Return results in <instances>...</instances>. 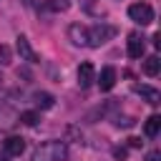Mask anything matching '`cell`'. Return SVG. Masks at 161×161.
Here are the masks:
<instances>
[{"label":"cell","mask_w":161,"mask_h":161,"mask_svg":"<svg viewBox=\"0 0 161 161\" xmlns=\"http://www.w3.org/2000/svg\"><path fill=\"white\" fill-rule=\"evenodd\" d=\"M113 158H118V161H123V158H126V148H121V146H116V148H113Z\"/></svg>","instance_id":"cell-18"},{"label":"cell","mask_w":161,"mask_h":161,"mask_svg":"<svg viewBox=\"0 0 161 161\" xmlns=\"http://www.w3.org/2000/svg\"><path fill=\"white\" fill-rule=\"evenodd\" d=\"M0 161H8V153H3V156H0Z\"/></svg>","instance_id":"cell-22"},{"label":"cell","mask_w":161,"mask_h":161,"mask_svg":"<svg viewBox=\"0 0 161 161\" xmlns=\"http://www.w3.org/2000/svg\"><path fill=\"white\" fill-rule=\"evenodd\" d=\"M15 48H18V53H20L23 60H28V63H38V53L33 50V45H30V40H28L25 35H18Z\"/></svg>","instance_id":"cell-5"},{"label":"cell","mask_w":161,"mask_h":161,"mask_svg":"<svg viewBox=\"0 0 161 161\" xmlns=\"http://www.w3.org/2000/svg\"><path fill=\"white\" fill-rule=\"evenodd\" d=\"M35 103H38L40 108H53V103H55V98H53L50 93H45V91H40V93H35Z\"/></svg>","instance_id":"cell-13"},{"label":"cell","mask_w":161,"mask_h":161,"mask_svg":"<svg viewBox=\"0 0 161 161\" xmlns=\"http://www.w3.org/2000/svg\"><path fill=\"white\" fill-rule=\"evenodd\" d=\"M136 93H138L146 103H151V106H158V101H161V93H158L156 88H151V86H136Z\"/></svg>","instance_id":"cell-9"},{"label":"cell","mask_w":161,"mask_h":161,"mask_svg":"<svg viewBox=\"0 0 161 161\" xmlns=\"http://www.w3.org/2000/svg\"><path fill=\"white\" fill-rule=\"evenodd\" d=\"M3 146H5V153H8V156H20V153L25 151V141H23L20 136H8Z\"/></svg>","instance_id":"cell-8"},{"label":"cell","mask_w":161,"mask_h":161,"mask_svg":"<svg viewBox=\"0 0 161 161\" xmlns=\"http://www.w3.org/2000/svg\"><path fill=\"white\" fill-rule=\"evenodd\" d=\"M128 55L131 58H141L143 55V38L138 33H131L128 35Z\"/></svg>","instance_id":"cell-10"},{"label":"cell","mask_w":161,"mask_h":161,"mask_svg":"<svg viewBox=\"0 0 161 161\" xmlns=\"http://www.w3.org/2000/svg\"><path fill=\"white\" fill-rule=\"evenodd\" d=\"M68 38L73 45H80V48H88V28L80 25V23H73L68 28Z\"/></svg>","instance_id":"cell-4"},{"label":"cell","mask_w":161,"mask_h":161,"mask_svg":"<svg viewBox=\"0 0 161 161\" xmlns=\"http://www.w3.org/2000/svg\"><path fill=\"white\" fill-rule=\"evenodd\" d=\"M113 123H116L118 128H131V126H133L136 121H133L131 116H116V121H113Z\"/></svg>","instance_id":"cell-17"},{"label":"cell","mask_w":161,"mask_h":161,"mask_svg":"<svg viewBox=\"0 0 161 161\" xmlns=\"http://www.w3.org/2000/svg\"><path fill=\"white\" fill-rule=\"evenodd\" d=\"M153 45H156V48H161V35H158V33L153 35Z\"/></svg>","instance_id":"cell-21"},{"label":"cell","mask_w":161,"mask_h":161,"mask_svg":"<svg viewBox=\"0 0 161 161\" xmlns=\"http://www.w3.org/2000/svg\"><path fill=\"white\" fill-rule=\"evenodd\" d=\"M113 35H116L113 25H93V28H88V48H98Z\"/></svg>","instance_id":"cell-3"},{"label":"cell","mask_w":161,"mask_h":161,"mask_svg":"<svg viewBox=\"0 0 161 161\" xmlns=\"http://www.w3.org/2000/svg\"><path fill=\"white\" fill-rule=\"evenodd\" d=\"M93 80H96V68H93V63H80V65H78V86H80V88H88Z\"/></svg>","instance_id":"cell-6"},{"label":"cell","mask_w":161,"mask_h":161,"mask_svg":"<svg viewBox=\"0 0 161 161\" xmlns=\"http://www.w3.org/2000/svg\"><path fill=\"white\" fill-rule=\"evenodd\" d=\"M70 8V0H48V10L53 13H65Z\"/></svg>","instance_id":"cell-14"},{"label":"cell","mask_w":161,"mask_h":161,"mask_svg":"<svg viewBox=\"0 0 161 161\" xmlns=\"http://www.w3.org/2000/svg\"><path fill=\"white\" fill-rule=\"evenodd\" d=\"M0 80H3V78H0Z\"/></svg>","instance_id":"cell-24"},{"label":"cell","mask_w":161,"mask_h":161,"mask_svg":"<svg viewBox=\"0 0 161 161\" xmlns=\"http://www.w3.org/2000/svg\"><path fill=\"white\" fill-rule=\"evenodd\" d=\"M158 70H161L158 55H148V58L143 60V73H146V75H158Z\"/></svg>","instance_id":"cell-12"},{"label":"cell","mask_w":161,"mask_h":161,"mask_svg":"<svg viewBox=\"0 0 161 161\" xmlns=\"http://www.w3.org/2000/svg\"><path fill=\"white\" fill-rule=\"evenodd\" d=\"M158 128H161V116H156V113H153V116H148V118H146V123H143V133L153 138V136L158 133Z\"/></svg>","instance_id":"cell-11"},{"label":"cell","mask_w":161,"mask_h":161,"mask_svg":"<svg viewBox=\"0 0 161 161\" xmlns=\"http://www.w3.org/2000/svg\"><path fill=\"white\" fill-rule=\"evenodd\" d=\"M38 121H40V116L35 111H23L20 113V123H25V126H35Z\"/></svg>","instance_id":"cell-15"},{"label":"cell","mask_w":161,"mask_h":161,"mask_svg":"<svg viewBox=\"0 0 161 161\" xmlns=\"http://www.w3.org/2000/svg\"><path fill=\"white\" fill-rule=\"evenodd\" d=\"M128 18L136 25H148V23H153V8L148 3H133L128 8Z\"/></svg>","instance_id":"cell-2"},{"label":"cell","mask_w":161,"mask_h":161,"mask_svg":"<svg viewBox=\"0 0 161 161\" xmlns=\"http://www.w3.org/2000/svg\"><path fill=\"white\" fill-rule=\"evenodd\" d=\"M96 80H98V86H101V91H111V88L116 86V68H111V65H106V68L101 70V75H98Z\"/></svg>","instance_id":"cell-7"},{"label":"cell","mask_w":161,"mask_h":161,"mask_svg":"<svg viewBox=\"0 0 161 161\" xmlns=\"http://www.w3.org/2000/svg\"><path fill=\"white\" fill-rule=\"evenodd\" d=\"M23 3H25V5H33V0H23Z\"/></svg>","instance_id":"cell-23"},{"label":"cell","mask_w":161,"mask_h":161,"mask_svg":"<svg viewBox=\"0 0 161 161\" xmlns=\"http://www.w3.org/2000/svg\"><path fill=\"white\" fill-rule=\"evenodd\" d=\"M10 60H13V50L5 43H0V65H10Z\"/></svg>","instance_id":"cell-16"},{"label":"cell","mask_w":161,"mask_h":161,"mask_svg":"<svg viewBox=\"0 0 161 161\" xmlns=\"http://www.w3.org/2000/svg\"><path fill=\"white\" fill-rule=\"evenodd\" d=\"M158 158H161L158 151H148V153H146V161H158Z\"/></svg>","instance_id":"cell-19"},{"label":"cell","mask_w":161,"mask_h":161,"mask_svg":"<svg viewBox=\"0 0 161 161\" xmlns=\"http://www.w3.org/2000/svg\"><path fill=\"white\" fill-rule=\"evenodd\" d=\"M65 158H68V148L63 141H45L33 151V161H65Z\"/></svg>","instance_id":"cell-1"},{"label":"cell","mask_w":161,"mask_h":161,"mask_svg":"<svg viewBox=\"0 0 161 161\" xmlns=\"http://www.w3.org/2000/svg\"><path fill=\"white\" fill-rule=\"evenodd\" d=\"M128 146H131V148H138V146H141V138L131 136V138H128Z\"/></svg>","instance_id":"cell-20"}]
</instances>
